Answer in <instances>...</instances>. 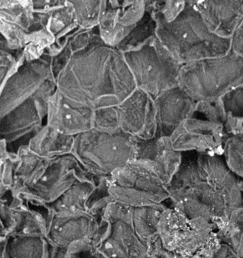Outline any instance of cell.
<instances>
[{
  "label": "cell",
  "mask_w": 243,
  "mask_h": 258,
  "mask_svg": "<svg viewBox=\"0 0 243 258\" xmlns=\"http://www.w3.org/2000/svg\"><path fill=\"white\" fill-rule=\"evenodd\" d=\"M181 154L179 168L167 187V208H176L190 219L202 217L217 230L227 223L232 212L242 208L240 179L223 155Z\"/></svg>",
  "instance_id": "6da1fadb"
},
{
  "label": "cell",
  "mask_w": 243,
  "mask_h": 258,
  "mask_svg": "<svg viewBox=\"0 0 243 258\" xmlns=\"http://www.w3.org/2000/svg\"><path fill=\"white\" fill-rule=\"evenodd\" d=\"M55 81L65 97L93 110L117 106L137 90L123 54L99 34L88 47L72 54Z\"/></svg>",
  "instance_id": "7a4b0ae2"
},
{
  "label": "cell",
  "mask_w": 243,
  "mask_h": 258,
  "mask_svg": "<svg viewBox=\"0 0 243 258\" xmlns=\"http://www.w3.org/2000/svg\"><path fill=\"white\" fill-rule=\"evenodd\" d=\"M152 19L156 24L157 38L181 66L230 52V40L208 30L195 1H186L184 10L170 22Z\"/></svg>",
  "instance_id": "3957f363"
},
{
  "label": "cell",
  "mask_w": 243,
  "mask_h": 258,
  "mask_svg": "<svg viewBox=\"0 0 243 258\" xmlns=\"http://www.w3.org/2000/svg\"><path fill=\"white\" fill-rule=\"evenodd\" d=\"M243 84V58L231 52L181 66L177 87L195 102H215Z\"/></svg>",
  "instance_id": "277c9868"
},
{
  "label": "cell",
  "mask_w": 243,
  "mask_h": 258,
  "mask_svg": "<svg viewBox=\"0 0 243 258\" xmlns=\"http://www.w3.org/2000/svg\"><path fill=\"white\" fill-rule=\"evenodd\" d=\"M138 140L122 131L105 133L92 129L75 138L72 155L96 177H108L131 162Z\"/></svg>",
  "instance_id": "5b68a950"
},
{
  "label": "cell",
  "mask_w": 243,
  "mask_h": 258,
  "mask_svg": "<svg viewBox=\"0 0 243 258\" xmlns=\"http://www.w3.org/2000/svg\"><path fill=\"white\" fill-rule=\"evenodd\" d=\"M123 54L137 90L155 99L177 87L181 64L157 37L136 50Z\"/></svg>",
  "instance_id": "8992f818"
},
{
  "label": "cell",
  "mask_w": 243,
  "mask_h": 258,
  "mask_svg": "<svg viewBox=\"0 0 243 258\" xmlns=\"http://www.w3.org/2000/svg\"><path fill=\"white\" fill-rule=\"evenodd\" d=\"M111 202L132 208L161 205L170 199L167 186L153 173L130 163L108 176Z\"/></svg>",
  "instance_id": "52a82bcc"
},
{
  "label": "cell",
  "mask_w": 243,
  "mask_h": 258,
  "mask_svg": "<svg viewBox=\"0 0 243 258\" xmlns=\"http://www.w3.org/2000/svg\"><path fill=\"white\" fill-rule=\"evenodd\" d=\"M56 90L50 57L25 61L6 81L0 90V119L22 104L39 95H52Z\"/></svg>",
  "instance_id": "ba28073f"
},
{
  "label": "cell",
  "mask_w": 243,
  "mask_h": 258,
  "mask_svg": "<svg viewBox=\"0 0 243 258\" xmlns=\"http://www.w3.org/2000/svg\"><path fill=\"white\" fill-rule=\"evenodd\" d=\"M216 231L217 228L205 219H190L179 210L167 207L158 226V235L165 249L185 258L193 257Z\"/></svg>",
  "instance_id": "9c48e42d"
},
{
  "label": "cell",
  "mask_w": 243,
  "mask_h": 258,
  "mask_svg": "<svg viewBox=\"0 0 243 258\" xmlns=\"http://www.w3.org/2000/svg\"><path fill=\"white\" fill-rule=\"evenodd\" d=\"M99 179L88 173L73 155H65L50 160L40 180L27 193L44 203L51 204L77 182L90 181L97 183Z\"/></svg>",
  "instance_id": "30bf717a"
},
{
  "label": "cell",
  "mask_w": 243,
  "mask_h": 258,
  "mask_svg": "<svg viewBox=\"0 0 243 258\" xmlns=\"http://www.w3.org/2000/svg\"><path fill=\"white\" fill-rule=\"evenodd\" d=\"M226 133L224 125L208 120L197 113L184 120L170 136L174 150L179 152L222 155Z\"/></svg>",
  "instance_id": "8fae6325"
},
{
  "label": "cell",
  "mask_w": 243,
  "mask_h": 258,
  "mask_svg": "<svg viewBox=\"0 0 243 258\" xmlns=\"http://www.w3.org/2000/svg\"><path fill=\"white\" fill-rule=\"evenodd\" d=\"M146 13V1H106L98 25L104 43L116 48L136 28Z\"/></svg>",
  "instance_id": "7c38bea8"
},
{
  "label": "cell",
  "mask_w": 243,
  "mask_h": 258,
  "mask_svg": "<svg viewBox=\"0 0 243 258\" xmlns=\"http://www.w3.org/2000/svg\"><path fill=\"white\" fill-rule=\"evenodd\" d=\"M49 98L36 96L0 119V139L7 143V147L23 138L30 141L45 124Z\"/></svg>",
  "instance_id": "4fadbf2b"
},
{
  "label": "cell",
  "mask_w": 243,
  "mask_h": 258,
  "mask_svg": "<svg viewBox=\"0 0 243 258\" xmlns=\"http://www.w3.org/2000/svg\"><path fill=\"white\" fill-rule=\"evenodd\" d=\"M119 128L139 140L156 137L157 119L154 99L136 90L117 106Z\"/></svg>",
  "instance_id": "5bb4252c"
},
{
  "label": "cell",
  "mask_w": 243,
  "mask_h": 258,
  "mask_svg": "<svg viewBox=\"0 0 243 258\" xmlns=\"http://www.w3.org/2000/svg\"><path fill=\"white\" fill-rule=\"evenodd\" d=\"M181 157V152L172 147L170 137H155L138 140L131 163L153 173L167 187L179 168Z\"/></svg>",
  "instance_id": "9a60e30c"
},
{
  "label": "cell",
  "mask_w": 243,
  "mask_h": 258,
  "mask_svg": "<svg viewBox=\"0 0 243 258\" xmlns=\"http://www.w3.org/2000/svg\"><path fill=\"white\" fill-rule=\"evenodd\" d=\"M94 110L65 97L58 90L49 98L45 124L76 137L93 128Z\"/></svg>",
  "instance_id": "2e32d148"
},
{
  "label": "cell",
  "mask_w": 243,
  "mask_h": 258,
  "mask_svg": "<svg viewBox=\"0 0 243 258\" xmlns=\"http://www.w3.org/2000/svg\"><path fill=\"white\" fill-rule=\"evenodd\" d=\"M37 23L33 1H0V34L13 52H22Z\"/></svg>",
  "instance_id": "e0dca14e"
},
{
  "label": "cell",
  "mask_w": 243,
  "mask_h": 258,
  "mask_svg": "<svg viewBox=\"0 0 243 258\" xmlns=\"http://www.w3.org/2000/svg\"><path fill=\"white\" fill-rule=\"evenodd\" d=\"M100 232V221L88 213L75 215L53 214L46 240L65 248L73 243L86 240H92L98 245Z\"/></svg>",
  "instance_id": "ac0fdd59"
},
{
  "label": "cell",
  "mask_w": 243,
  "mask_h": 258,
  "mask_svg": "<svg viewBox=\"0 0 243 258\" xmlns=\"http://www.w3.org/2000/svg\"><path fill=\"white\" fill-rule=\"evenodd\" d=\"M156 109V137H169L194 113L196 102L180 88L173 87L154 99Z\"/></svg>",
  "instance_id": "d6986e66"
},
{
  "label": "cell",
  "mask_w": 243,
  "mask_h": 258,
  "mask_svg": "<svg viewBox=\"0 0 243 258\" xmlns=\"http://www.w3.org/2000/svg\"><path fill=\"white\" fill-rule=\"evenodd\" d=\"M108 223L103 238L97 245L107 257L146 258L147 247L134 231L132 220H117Z\"/></svg>",
  "instance_id": "ffe728a7"
},
{
  "label": "cell",
  "mask_w": 243,
  "mask_h": 258,
  "mask_svg": "<svg viewBox=\"0 0 243 258\" xmlns=\"http://www.w3.org/2000/svg\"><path fill=\"white\" fill-rule=\"evenodd\" d=\"M207 28L217 37L230 40L243 19V1H195Z\"/></svg>",
  "instance_id": "44dd1931"
},
{
  "label": "cell",
  "mask_w": 243,
  "mask_h": 258,
  "mask_svg": "<svg viewBox=\"0 0 243 258\" xmlns=\"http://www.w3.org/2000/svg\"><path fill=\"white\" fill-rule=\"evenodd\" d=\"M14 161L15 180L12 190L17 195L28 192L40 180L50 160L36 155L30 150L28 145H25L14 154Z\"/></svg>",
  "instance_id": "7402d4cb"
},
{
  "label": "cell",
  "mask_w": 243,
  "mask_h": 258,
  "mask_svg": "<svg viewBox=\"0 0 243 258\" xmlns=\"http://www.w3.org/2000/svg\"><path fill=\"white\" fill-rule=\"evenodd\" d=\"M75 137L65 135L43 125L28 143V148L36 155L48 160L72 155Z\"/></svg>",
  "instance_id": "603a6c76"
},
{
  "label": "cell",
  "mask_w": 243,
  "mask_h": 258,
  "mask_svg": "<svg viewBox=\"0 0 243 258\" xmlns=\"http://www.w3.org/2000/svg\"><path fill=\"white\" fill-rule=\"evenodd\" d=\"M97 184L90 181L77 182L55 202L48 204L52 214L63 216L88 213L87 201Z\"/></svg>",
  "instance_id": "cb8c5ba5"
},
{
  "label": "cell",
  "mask_w": 243,
  "mask_h": 258,
  "mask_svg": "<svg viewBox=\"0 0 243 258\" xmlns=\"http://www.w3.org/2000/svg\"><path fill=\"white\" fill-rule=\"evenodd\" d=\"M46 239L31 235H10L7 238L4 258H45Z\"/></svg>",
  "instance_id": "d4e9b609"
},
{
  "label": "cell",
  "mask_w": 243,
  "mask_h": 258,
  "mask_svg": "<svg viewBox=\"0 0 243 258\" xmlns=\"http://www.w3.org/2000/svg\"><path fill=\"white\" fill-rule=\"evenodd\" d=\"M166 208L165 205L161 204L133 208V227L145 244L149 238L158 234L160 217Z\"/></svg>",
  "instance_id": "484cf974"
},
{
  "label": "cell",
  "mask_w": 243,
  "mask_h": 258,
  "mask_svg": "<svg viewBox=\"0 0 243 258\" xmlns=\"http://www.w3.org/2000/svg\"><path fill=\"white\" fill-rule=\"evenodd\" d=\"M220 101L226 117L225 133L229 135L243 125V84L228 92Z\"/></svg>",
  "instance_id": "4316f807"
},
{
  "label": "cell",
  "mask_w": 243,
  "mask_h": 258,
  "mask_svg": "<svg viewBox=\"0 0 243 258\" xmlns=\"http://www.w3.org/2000/svg\"><path fill=\"white\" fill-rule=\"evenodd\" d=\"M217 234L221 243L229 246L238 258H243V208L232 212Z\"/></svg>",
  "instance_id": "83f0119b"
},
{
  "label": "cell",
  "mask_w": 243,
  "mask_h": 258,
  "mask_svg": "<svg viewBox=\"0 0 243 258\" xmlns=\"http://www.w3.org/2000/svg\"><path fill=\"white\" fill-rule=\"evenodd\" d=\"M157 37L156 24L149 12L139 22L131 34L116 47L122 53L136 50Z\"/></svg>",
  "instance_id": "f1b7e54d"
},
{
  "label": "cell",
  "mask_w": 243,
  "mask_h": 258,
  "mask_svg": "<svg viewBox=\"0 0 243 258\" xmlns=\"http://www.w3.org/2000/svg\"><path fill=\"white\" fill-rule=\"evenodd\" d=\"M80 29L97 28L105 10L106 1H70Z\"/></svg>",
  "instance_id": "f546056e"
},
{
  "label": "cell",
  "mask_w": 243,
  "mask_h": 258,
  "mask_svg": "<svg viewBox=\"0 0 243 258\" xmlns=\"http://www.w3.org/2000/svg\"><path fill=\"white\" fill-rule=\"evenodd\" d=\"M222 155L229 169L243 180V126L226 135Z\"/></svg>",
  "instance_id": "4dcf8cb0"
},
{
  "label": "cell",
  "mask_w": 243,
  "mask_h": 258,
  "mask_svg": "<svg viewBox=\"0 0 243 258\" xmlns=\"http://www.w3.org/2000/svg\"><path fill=\"white\" fill-rule=\"evenodd\" d=\"M93 129L109 134L122 131L119 128L117 106L94 110Z\"/></svg>",
  "instance_id": "1f68e13d"
},
{
  "label": "cell",
  "mask_w": 243,
  "mask_h": 258,
  "mask_svg": "<svg viewBox=\"0 0 243 258\" xmlns=\"http://www.w3.org/2000/svg\"><path fill=\"white\" fill-rule=\"evenodd\" d=\"M15 198L13 190L10 189L0 199V221L7 231V236L11 234L15 226V209L13 208Z\"/></svg>",
  "instance_id": "d6a6232c"
},
{
  "label": "cell",
  "mask_w": 243,
  "mask_h": 258,
  "mask_svg": "<svg viewBox=\"0 0 243 258\" xmlns=\"http://www.w3.org/2000/svg\"><path fill=\"white\" fill-rule=\"evenodd\" d=\"M231 52L243 58V19L230 38Z\"/></svg>",
  "instance_id": "836d02e7"
},
{
  "label": "cell",
  "mask_w": 243,
  "mask_h": 258,
  "mask_svg": "<svg viewBox=\"0 0 243 258\" xmlns=\"http://www.w3.org/2000/svg\"><path fill=\"white\" fill-rule=\"evenodd\" d=\"M66 248L51 244L46 240L45 258H66Z\"/></svg>",
  "instance_id": "e575fe53"
},
{
  "label": "cell",
  "mask_w": 243,
  "mask_h": 258,
  "mask_svg": "<svg viewBox=\"0 0 243 258\" xmlns=\"http://www.w3.org/2000/svg\"><path fill=\"white\" fill-rule=\"evenodd\" d=\"M212 258H238L227 244L222 243L220 248L216 252Z\"/></svg>",
  "instance_id": "d590c367"
},
{
  "label": "cell",
  "mask_w": 243,
  "mask_h": 258,
  "mask_svg": "<svg viewBox=\"0 0 243 258\" xmlns=\"http://www.w3.org/2000/svg\"><path fill=\"white\" fill-rule=\"evenodd\" d=\"M18 52H14L7 49H0V63L12 61L16 58Z\"/></svg>",
  "instance_id": "8d00e7d4"
},
{
  "label": "cell",
  "mask_w": 243,
  "mask_h": 258,
  "mask_svg": "<svg viewBox=\"0 0 243 258\" xmlns=\"http://www.w3.org/2000/svg\"><path fill=\"white\" fill-rule=\"evenodd\" d=\"M10 152L7 149V144L4 140L0 139V173H1V169H2L3 164L6 158L9 156Z\"/></svg>",
  "instance_id": "74e56055"
},
{
  "label": "cell",
  "mask_w": 243,
  "mask_h": 258,
  "mask_svg": "<svg viewBox=\"0 0 243 258\" xmlns=\"http://www.w3.org/2000/svg\"><path fill=\"white\" fill-rule=\"evenodd\" d=\"M6 244H7V238L0 237V258H4Z\"/></svg>",
  "instance_id": "f35d334b"
},
{
  "label": "cell",
  "mask_w": 243,
  "mask_h": 258,
  "mask_svg": "<svg viewBox=\"0 0 243 258\" xmlns=\"http://www.w3.org/2000/svg\"><path fill=\"white\" fill-rule=\"evenodd\" d=\"M0 237L1 238H7V231L3 225L2 222L0 221Z\"/></svg>",
  "instance_id": "ab89813d"
},
{
  "label": "cell",
  "mask_w": 243,
  "mask_h": 258,
  "mask_svg": "<svg viewBox=\"0 0 243 258\" xmlns=\"http://www.w3.org/2000/svg\"><path fill=\"white\" fill-rule=\"evenodd\" d=\"M240 189H241V194H242V208H243V180L240 179L239 181Z\"/></svg>",
  "instance_id": "60d3db41"
}]
</instances>
